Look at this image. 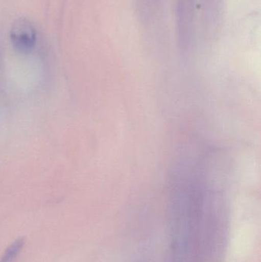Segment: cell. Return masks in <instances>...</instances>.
Listing matches in <instances>:
<instances>
[{"label": "cell", "mask_w": 261, "mask_h": 262, "mask_svg": "<svg viewBox=\"0 0 261 262\" xmlns=\"http://www.w3.org/2000/svg\"><path fill=\"white\" fill-rule=\"evenodd\" d=\"M178 183L171 204L170 262H207L213 252L218 220L219 195L196 171Z\"/></svg>", "instance_id": "cell-1"}, {"label": "cell", "mask_w": 261, "mask_h": 262, "mask_svg": "<svg viewBox=\"0 0 261 262\" xmlns=\"http://www.w3.org/2000/svg\"><path fill=\"white\" fill-rule=\"evenodd\" d=\"M10 39L17 52L21 54L30 53L36 44V30L29 20L18 18L11 27Z\"/></svg>", "instance_id": "cell-2"}, {"label": "cell", "mask_w": 261, "mask_h": 262, "mask_svg": "<svg viewBox=\"0 0 261 262\" xmlns=\"http://www.w3.org/2000/svg\"><path fill=\"white\" fill-rule=\"evenodd\" d=\"M205 25L209 29H216L222 12V0H203Z\"/></svg>", "instance_id": "cell-3"}, {"label": "cell", "mask_w": 261, "mask_h": 262, "mask_svg": "<svg viewBox=\"0 0 261 262\" xmlns=\"http://www.w3.org/2000/svg\"><path fill=\"white\" fill-rule=\"evenodd\" d=\"M196 0H177L176 20L179 23H191L195 21Z\"/></svg>", "instance_id": "cell-4"}, {"label": "cell", "mask_w": 261, "mask_h": 262, "mask_svg": "<svg viewBox=\"0 0 261 262\" xmlns=\"http://www.w3.org/2000/svg\"><path fill=\"white\" fill-rule=\"evenodd\" d=\"M24 246V240L22 238L15 241L13 244L11 245L0 259V262H12L16 258L18 254L21 251V248Z\"/></svg>", "instance_id": "cell-5"}]
</instances>
